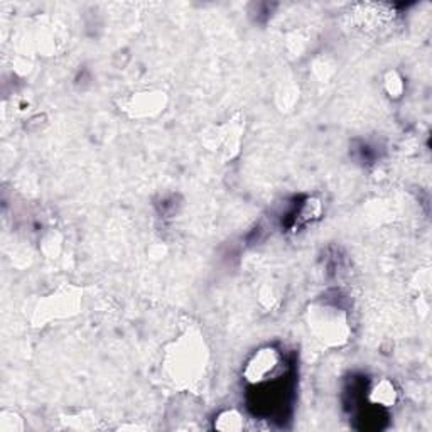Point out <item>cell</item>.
<instances>
[{
  "label": "cell",
  "mask_w": 432,
  "mask_h": 432,
  "mask_svg": "<svg viewBox=\"0 0 432 432\" xmlns=\"http://www.w3.org/2000/svg\"><path fill=\"white\" fill-rule=\"evenodd\" d=\"M208 363V348L199 333L188 331L167 348L164 367L169 379L178 385L198 382Z\"/></svg>",
  "instance_id": "6da1fadb"
},
{
  "label": "cell",
  "mask_w": 432,
  "mask_h": 432,
  "mask_svg": "<svg viewBox=\"0 0 432 432\" xmlns=\"http://www.w3.org/2000/svg\"><path fill=\"white\" fill-rule=\"evenodd\" d=\"M306 319L313 335L328 347L336 348L348 343L349 335H351L348 316L338 306L316 302L309 306Z\"/></svg>",
  "instance_id": "7a4b0ae2"
},
{
  "label": "cell",
  "mask_w": 432,
  "mask_h": 432,
  "mask_svg": "<svg viewBox=\"0 0 432 432\" xmlns=\"http://www.w3.org/2000/svg\"><path fill=\"white\" fill-rule=\"evenodd\" d=\"M81 294H83V289H80L78 285H60L51 296L39 302L33 316L34 326H44V323H49L53 319L76 314L81 304Z\"/></svg>",
  "instance_id": "3957f363"
},
{
  "label": "cell",
  "mask_w": 432,
  "mask_h": 432,
  "mask_svg": "<svg viewBox=\"0 0 432 432\" xmlns=\"http://www.w3.org/2000/svg\"><path fill=\"white\" fill-rule=\"evenodd\" d=\"M243 128H245V122H243L242 117H235V119L229 120L226 124L218 125V127H213L204 132V145L210 151L218 152L225 160L233 159L240 152Z\"/></svg>",
  "instance_id": "277c9868"
},
{
  "label": "cell",
  "mask_w": 432,
  "mask_h": 432,
  "mask_svg": "<svg viewBox=\"0 0 432 432\" xmlns=\"http://www.w3.org/2000/svg\"><path fill=\"white\" fill-rule=\"evenodd\" d=\"M282 363L281 353L274 347H264L254 353L243 368V379L249 383L258 385L264 383L270 376L276 375Z\"/></svg>",
  "instance_id": "5b68a950"
},
{
  "label": "cell",
  "mask_w": 432,
  "mask_h": 432,
  "mask_svg": "<svg viewBox=\"0 0 432 432\" xmlns=\"http://www.w3.org/2000/svg\"><path fill=\"white\" fill-rule=\"evenodd\" d=\"M166 105V93L160 90H144L125 98L124 112L131 119H154L160 112H164Z\"/></svg>",
  "instance_id": "8992f818"
},
{
  "label": "cell",
  "mask_w": 432,
  "mask_h": 432,
  "mask_svg": "<svg viewBox=\"0 0 432 432\" xmlns=\"http://www.w3.org/2000/svg\"><path fill=\"white\" fill-rule=\"evenodd\" d=\"M368 400L373 406L380 407H392L397 402V388L392 380L380 379L373 383L368 394Z\"/></svg>",
  "instance_id": "52a82bcc"
},
{
  "label": "cell",
  "mask_w": 432,
  "mask_h": 432,
  "mask_svg": "<svg viewBox=\"0 0 432 432\" xmlns=\"http://www.w3.org/2000/svg\"><path fill=\"white\" fill-rule=\"evenodd\" d=\"M215 429L222 432H237L243 429V415L235 408L219 412L215 419Z\"/></svg>",
  "instance_id": "ba28073f"
},
{
  "label": "cell",
  "mask_w": 432,
  "mask_h": 432,
  "mask_svg": "<svg viewBox=\"0 0 432 432\" xmlns=\"http://www.w3.org/2000/svg\"><path fill=\"white\" fill-rule=\"evenodd\" d=\"M299 100V88L292 83H282L276 92V101L277 107L284 112V110H290Z\"/></svg>",
  "instance_id": "9c48e42d"
},
{
  "label": "cell",
  "mask_w": 432,
  "mask_h": 432,
  "mask_svg": "<svg viewBox=\"0 0 432 432\" xmlns=\"http://www.w3.org/2000/svg\"><path fill=\"white\" fill-rule=\"evenodd\" d=\"M383 90L387 92V95L390 98H400L404 95V90H406V83H404V78L400 76L399 72L390 69V72L385 73L383 76Z\"/></svg>",
  "instance_id": "30bf717a"
},
{
  "label": "cell",
  "mask_w": 432,
  "mask_h": 432,
  "mask_svg": "<svg viewBox=\"0 0 432 432\" xmlns=\"http://www.w3.org/2000/svg\"><path fill=\"white\" fill-rule=\"evenodd\" d=\"M24 429V420L14 410H2L0 414V431L21 432Z\"/></svg>",
  "instance_id": "8fae6325"
},
{
  "label": "cell",
  "mask_w": 432,
  "mask_h": 432,
  "mask_svg": "<svg viewBox=\"0 0 432 432\" xmlns=\"http://www.w3.org/2000/svg\"><path fill=\"white\" fill-rule=\"evenodd\" d=\"M61 242H63L61 235L58 233V231H54V230L48 231V233H46L41 240L42 252L48 255L49 258H56V255L60 254V250H61Z\"/></svg>",
  "instance_id": "7c38bea8"
},
{
  "label": "cell",
  "mask_w": 432,
  "mask_h": 432,
  "mask_svg": "<svg viewBox=\"0 0 432 432\" xmlns=\"http://www.w3.org/2000/svg\"><path fill=\"white\" fill-rule=\"evenodd\" d=\"M323 211V206H321V201L317 198H309L308 201L302 204L301 208V216L299 218L302 222H311V219L317 218Z\"/></svg>",
  "instance_id": "4fadbf2b"
},
{
  "label": "cell",
  "mask_w": 432,
  "mask_h": 432,
  "mask_svg": "<svg viewBox=\"0 0 432 432\" xmlns=\"http://www.w3.org/2000/svg\"><path fill=\"white\" fill-rule=\"evenodd\" d=\"M276 301L277 297L272 288H264L260 290V302L265 306V308H274V302Z\"/></svg>",
  "instance_id": "5bb4252c"
}]
</instances>
